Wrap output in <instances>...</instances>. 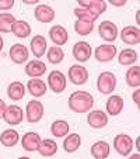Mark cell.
<instances>
[{
	"label": "cell",
	"mask_w": 140,
	"mask_h": 159,
	"mask_svg": "<svg viewBox=\"0 0 140 159\" xmlns=\"http://www.w3.org/2000/svg\"><path fill=\"white\" fill-rule=\"evenodd\" d=\"M69 108L77 114H84L87 111H90L94 106V97L86 92V90H77L74 93L69 96L67 100Z\"/></svg>",
	"instance_id": "obj_1"
},
{
	"label": "cell",
	"mask_w": 140,
	"mask_h": 159,
	"mask_svg": "<svg viewBox=\"0 0 140 159\" xmlns=\"http://www.w3.org/2000/svg\"><path fill=\"white\" fill-rule=\"evenodd\" d=\"M116 87V76L112 72H101L97 79V89L102 94H111Z\"/></svg>",
	"instance_id": "obj_2"
},
{
	"label": "cell",
	"mask_w": 140,
	"mask_h": 159,
	"mask_svg": "<svg viewBox=\"0 0 140 159\" xmlns=\"http://www.w3.org/2000/svg\"><path fill=\"white\" fill-rule=\"evenodd\" d=\"M113 148L121 156H129L134 148V142L130 135L128 134H118L113 138Z\"/></svg>",
	"instance_id": "obj_3"
},
{
	"label": "cell",
	"mask_w": 140,
	"mask_h": 159,
	"mask_svg": "<svg viewBox=\"0 0 140 159\" xmlns=\"http://www.w3.org/2000/svg\"><path fill=\"white\" fill-rule=\"evenodd\" d=\"M116 54H118V49H116V47L112 44V42L98 45L95 48V52H94L95 59L98 61V62H102V63L111 62V61L116 57Z\"/></svg>",
	"instance_id": "obj_4"
},
{
	"label": "cell",
	"mask_w": 140,
	"mask_h": 159,
	"mask_svg": "<svg viewBox=\"0 0 140 159\" xmlns=\"http://www.w3.org/2000/svg\"><path fill=\"white\" fill-rule=\"evenodd\" d=\"M25 114H27L28 123H31V124L38 123L44 117V104L39 100H31V102L27 103Z\"/></svg>",
	"instance_id": "obj_5"
},
{
	"label": "cell",
	"mask_w": 140,
	"mask_h": 159,
	"mask_svg": "<svg viewBox=\"0 0 140 159\" xmlns=\"http://www.w3.org/2000/svg\"><path fill=\"white\" fill-rule=\"evenodd\" d=\"M67 79L60 70H52L48 75V86L53 93H62L65 92Z\"/></svg>",
	"instance_id": "obj_6"
},
{
	"label": "cell",
	"mask_w": 140,
	"mask_h": 159,
	"mask_svg": "<svg viewBox=\"0 0 140 159\" xmlns=\"http://www.w3.org/2000/svg\"><path fill=\"white\" fill-rule=\"evenodd\" d=\"M67 78L73 84L80 86V84H84L88 80V70L83 65H72L69 68Z\"/></svg>",
	"instance_id": "obj_7"
},
{
	"label": "cell",
	"mask_w": 140,
	"mask_h": 159,
	"mask_svg": "<svg viewBox=\"0 0 140 159\" xmlns=\"http://www.w3.org/2000/svg\"><path fill=\"white\" fill-rule=\"evenodd\" d=\"M3 120L6 121L9 125H18L21 121L24 120V113L23 108L17 104H11L7 106L3 114Z\"/></svg>",
	"instance_id": "obj_8"
},
{
	"label": "cell",
	"mask_w": 140,
	"mask_h": 159,
	"mask_svg": "<svg viewBox=\"0 0 140 159\" xmlns=\"http://www.w3.org/2000/svg\"><path fill=\"white\" fill-rule=\"evenodd\" d=\"M41 141H42V138L39 137L38 132L28 131L21 137V147H23L24 151H27V152H35V151H38Z\"/></svg>",
	"instance_id": "obj_9"
},
{
	"label": "cell",
	"mask_w": 140,
	"mask_h": 159,
	"mask_svg": "<svg viewBox=\"0 0 140 159\" xmlns=\"http://www.w3.org/2000/svg\"><path fill=\"white\" fill-rule=\"evenodd\" d=\"M98 33H100V37L107 42H113L118 38V34H119L116 24H113L112 21L109 20L102 21L101 24L98 25Z\"/></svg>",
	"instance_id": "obj_10"
},
{
	"label": "cell",
	"mask_w": 140,
	"mask_h": 159,
	"mask_svg": "<svg viewBox=\"0 0 140 159\" xmlns=\"http://www.w3.org/2000/svg\"><path fill=\"white\" fill-rule=\"evenodd\" d=\"M73 57H74L76 61L78 62H87V61L91 58L92 54V49H91V45L86 41H78L73 45Z\"/></svg>",
	"instance_id": "obj_11"
},
{
	"label": "cell",
	"mask_w": 140,
	"mask_h": 159,
	"mask_svg": "<svg viewBox=\"0 0 140 159\" xmlns=\"http://www.w3.org/2000/svg\"><path fill=\"white\" fill-rule=\"evenodd\" d=\"M121 39L126 45H137L140 42V30L137 25H126L121 30Z\"/></svg>",
	"instance_id": "obj_12"
},
{
	"label": "cell",
	"mask_w": 140,
	"mask_h": 159,
	"mask_svg": "<svg viewBox=\"0 0 140 159\" xmlns=\"http://www.w3.org/2000/svg\"><path fill=\"white\" fill-rule=\"evenodd\" d=\"M87 123L91 128H104L108 124V114L102 110H92L87 116Z\"/></svg>",
	"instance_id": "obj_13"
},
{
	"label": "cell",
	"mask_w": 140,
	"mask_h": 159,
	"mask_svg": "<svg viewBox=\"0 0 140 159\" xmlns=\"http://www.w3.org/2000/svg\"><path fill=\"white\" fill-rule=\"evenodd\" d=\"M9 55H10V59H11L13 62L17 63V65H21V63H24V62L28 61V55H30V52H28V48L25 47V45L13 44L11 48H10V51H9Z\"/></svg>",
	"instance_id": "obj_14"
},
{
	"label": "cell",
	"mask_w": 140,
	"mask_h": 159,
	"mask_svg": "<svg viewBox=\"0 0 140 159\" xmlns=\"http://www.w3.org/2000/svg\"><path fill=\"white\" fill-rule=\"evenodd\" d=\"M34 16L39 23L48 24L55 20V10L48 4H38L34 10Z\"/></svg>",
	"instance_id": "obj_15"
},
{
	"label": "cell",
	"mask_w": 140,
	"mask_h": 159,
	"mask_svg": "<svg viewBox=\"0 0 140 159\" xmlns=\"http://www.w3.org/2000/svg\"><path fill=\"white\" fill-rule=\"evenodd\" d=\"M27 90L28 93L34 97H42L45 93H46V90H48V86L45 83L42 79L39 78H31L27 83Z\"/></svg>",
	"instance_id": "obj_16"
},
{
	"label": "cell",
	"mask_w": 140,
	"mask_h": 159,
	"mask_svg": "<svg viewBox=\"0 0 140 159\" xmlns=\"http://www.w3.org/2000/svg\"><path fill=\"white\" fill-rule=\"evenodd\" d=\"M49 38L52 39L55 45L60 47V45H65L69 39V34L63 25H53L49 30Z\"/></svg>",
	"instance_id": "obj_17"
},
{
	"label": "cell",
	"mask_w": 140,
	"mask_h": 159,
	"mask_svg": "<svg viewBox=\"0 0 140 159\" xmlns=\"http://www.w3.org/2000/svg\"><path fill=\"white\" fill-rule=\"evenodd\" d=\"M48 48V42L44 35H34L31 38V52L35 58H42Z\"/></svg>",
	"instance_id": "obj_18"
},
{
	"label": "cell",
	"mask_w": 140,
	"mask_h": 159,
	"mask_svg": "<svg viewBox=\"0 0 140 159\" xmlns=\"http://www.w3.org/2000/svg\"><path fill=\"white\" fill-rule=\"evenodd\" d=\"M46 72V65L39 59H32L25 65V75L30 78H39Z\"/></svg>",
	"instance_id": "obj_19"
},
{
	"label": "cell",
	"mask_w": 140,
	"mask_h": 159,
	"mask_svg": "<svg viewBox=\"0 0 140 159\" xmlns=\"http://www.w3.org/2000/svg\"><path fill=\"white\" fill-rule=\"evenodd\" d=\"M123 106H125V103H123L122 97L118 96V94H112L107 100V113L115 117V116L121 114V111L123 110Z\"/></svg>",
	"instance_id": "obj_20"
},
{
	"label": "cell",
	"mask_w": 140,
	"mask_h": 159,
	"mask_svg": "<svg viewBox=\"0 0 140 159\" xmlns=\"http://www.w3.org/2000/svg\"><path fill=\"white\" fill-rule=\"evenodd\" d=\"M18 141H20V135L13 128H7L0 134V144L3 147H7V148L15 147L18 144Z\"/></svg>",
	"instance_id": "obj_21"
},
{
	"label": "cell",
	"mask_w": 140,
	"mask_h": 159,
	"mask_svg": "<svg viewBox=\"0 0 140 159\" xmlns=\"http://www.w3.org/2000/svg\"><path fill=\"white\" fill-rule=\"evenodd\" d=\"M111 148L107 141H97L91 145V155L95 159H105L109 156Z\"/></svg>",
	"instance_id": "obj_22"
},
{
	"label": "cell",
	"mask_w": 140,
	"mask_h": 159,
	"mask_svg": "<svg viewBox=\"0 0 140 159\" xmlns=\"http://www.w3.org/2000/svg\"><path fill=\"white\" fill-rule=\"evenodd\" d=\"M7 96H9L13 102H18V100H21L25 96V86L18 80L11 82V83L9 84V87H7Z\"/></svg>",
	"instance_id": "obj_23"
},
{
	"label": "cell",
	"mask_w": 140,
	"mask_h": 159,
	"mask_svg": "<svg viewBox=\"0 0 140 159\" xmlns=\"http://www.w3.org/2000/svg\"><path fill=\"white\" fill-rule=\"evenodd\" d=\"M11 33L17 38H27L31 34V25L24 20H15L11 25Z\"/></svg>",
	"instance_id": "obj_24"
},
{
	"label": "cell",
	"mask_w": 140,
	"mask_h": 159,
	"mask_svg": "<svg viewBox=\"0 0 140 159\" xmlns=\"http://www.w3.org/2000/svg\"><path fill=\"white\" fill-rule=\"evenodd\" d=\"M137 59H139V54H137V51H134V49H132V48L122 49L119 57H118V62L122 66L133 65L134 62H137Z\"/></svg>",
	"instance_id": "obj_25"
},
{
	"label": "cell",
	"mask_w": 140,
	"mask_h": 159,
	"mask_svg": "<svg viewBox=\"0 0 140 159\" xmlns=\"http://www.w3.org/2000/svg\"><path fill=\"white\" fill-rule=\"evenodd\" d=\"M81 145V137L78 134H67L65 141H63V149L67 153H73L80 148Z\"/></svg>",
	"instance_id": "obj_26"
},
{
	"label": "cell",
	"mask_w": 140,
	"mask_h": 159,
	"mask_svg": "<svg viewBox=\"0 0 140 159\" xmlns=\"http://www.w3.org/2000/svg\"><path fill=\"white\" fill-rule=\"evenodd\" d=\"M69 131H70V125H69L67 121H65V120H56V121H53L51 125V132L56 138H63V137H66V135L69 134Z\"/></svg>",
	"instance_id": "obj_27"
},
{
	"label": "cell",
	"mask_w": 140,
	"mask_h": 159,
	"mask_svg": "<svg viewBox=\"0 0 140 159\" xmlns=\"http://www.w3.org/2000/svg\"><path fill=\"white\" fill-rule=\"evenodd\" d=\"M38 152L41 153L42 156H53L55 153L57 152V144L53 141V139H42L41 144H39Z\"/></svg>",
	"instance_id": "obj_28"
},
{
	"label": "cell",
	"mask_w": 140,
	"mask_h": 159,
	"mask_svg": "<svg viewBox=\"0 0 140 159\" xmlns=\"http://www.w3.org/2000/svg\"><path fill=\"white\" fill-rule=\"evenodd\" d=\"M126 83L130 87H139L140 86V66H132L126 72Z\"/></svg>",
	"instance_id": "obj_29"
},
{
	"label": "cell",
	"mask_w": 140,
	"mask_h": 159,
	"mask_svg": "<svg viewBox=\"0 0 140 159\" xmlns=\"http://www.w3.org/2000/svg\"><path fill=\"white\" fill-rule=\"evenodd\" d=\"M94 30V21H88V20H80L77 18L74 23V31L78 35H88L92 33Z\"/></svg>",
	"instance_id": "obj_30"
},
{
	"label": "cell",
	"mask_w": 140,
	"mask_h": 159,
	"mask_svg": "<svg viewBox=\"0 0 140 159\" xmlns=\"http://www.w3.org/2000/svg\"><path fill=\"white\" fill-rule=\"evenodd\" d=\"M46 58H48V61L51 63L59 65L63 61V58H65V52H63V49L60 47H51L48 49V52H46Z\"/></svg>",
	"instance_id": "obj_31"
},
{
	"label": "cell",
	"mask_w": 140,
	"mask_h": 159,
	"mask_svg": "<svg viewBox=\"0 0 140 159\" xmlns=\"http://www.w3.org/2000/svg\"><path fill=\"white\" fill-rule=\"evenodd\" d=\"M15 17L11 13H0V33H10Z\"/></svg>",
	"instance_id": "obj_32"
},
{
	"label": "cell",
	"mask_w": 140,
	"mask_h": 159,
	"mask_svg": "<svg viewBox=\"0 0 140 159\" xmlns=\"http://www.w3.org/2000/svg\"><path fill=\"white\" fill-rule=\"evenodd\" d=\"M87 9L90 10V13H91L94 17L98 18L100 16H101L102 13H105V10H107V2H104V0H91V3L88 4Z\"/></svg>",
	"instance_id": "obj_33"
},
{
	"label": "cell",
	"mask_w": 140,
	"mask_h": 159,
	"mask_svg": "<svg viewBox=\"0 0 140 159\" xmlns=\"http://www.w3.org/2000/svg\"><path fill=\"white\" fill-rule=\"evenodd\" d=\"M73 13H74V16L77 18H80V20H88V21H95L97 20V18L90 13V10L84 9V7H77V9H74Z\"/></svg>",
	"instance_id": "obj_34"
},
{
	"label": "cell",
	"mask_w": 140,
	"mask_h": 159,
	"mask_svg": "<svg viewBox=\"0 0 140 159\" xmlns=\"http://www.w3.org/2000/svg\"><path fill=\"white\" fill-rule=\"evenodd\" d=\"M14 0H0V10H3V11L11 10L14 7Z\"/></svg>",
	"instance_id": "obj_35"
},
{
	"label": "cell",
	"mask_w": 140,
	"mask_h": 159,
	"mask_svg": "<svg viewBox=\"0 0 140 159\" xmlns=\"http://www.w3.org/2000/svg\"><path fill=\"white\" fill-rule=\"evenodd\" d=\"M108 2H109V4H112L115 7H123L128 0H108Z\"/></svg>",
	"instance_id": "obj_36"
},
{
	"label": "cell",
	"mask_w": 140,
	"mask_h": 159,
	"mask_svg": "<svg viewBox=\"0 0 140 159\" xmlns=\"http://www.w3.org/2000/svg\"><path fill=\"white\" fill-rule=\"evenodd\" d=\"M133 102H134V104L136 106H139V103H140V100H139V97H140V90H139V87H136V90L133 92Z\"/></svg>",
	"instance_id": "obj_37"
},
{
	"label": "cell",
	"mask_w": 140,
	"mask_h": 159,
	"mask_svg": "<svg viewBox=\"0 0 140 159\" xmlns=\"http://www.w3.org/2000/svg\"><path fill=\"white\" fill-rule=\"evenodd\" d=\"M6 107H7V104L2 99H0V118H3V114H4V110H6Z\"/></svg>",
	"instance_id": "obj_38"
},
{
	"label": "cell",
	"mask_w": 140,
	"mask_h": 159,
	"mask_svg": "<svg viewBox=\"0 0 140 159\" xmlns=\"http://www.w3.org/2000/svg\"><path fill=\"white\" fill-rule=\"evenodd\" d=\"M77 3L80 7H84V9H87L88 7V4L91 3V0H77Z\"/></svg>",
	"instance_id": "obj_39"
},
{
	"label": "cell",
	"mask_w": 140,
	"mask_h": 159,
	"mask_svg": "<svg viewBox=\"0 0 140 159\" xmlns=\"http://www.w3.org/2000/svg\"><path fill=\"white\" fill-rule=\"evenodd\" d=\"M23 3H25V4H36L39 2V0H21Z\"/></svg>",
	"instance_id": "obj_40"
},
{
	"label": "cell",
	"mask_w": 140,
	"mask_h": 159,
	"mask_svg": "<svg viewBox=\"0 0 140 159\" xmlns=\"http://www.w3.org/2000/svg\"><path fill=\"white\" fill-rule=\"evenodd\" d=\"M3 45H4V41H3V38H2V35H0V51L3 49Z\"/></svg>",
	"instance_id": "obj_41"
}]
</instances>
